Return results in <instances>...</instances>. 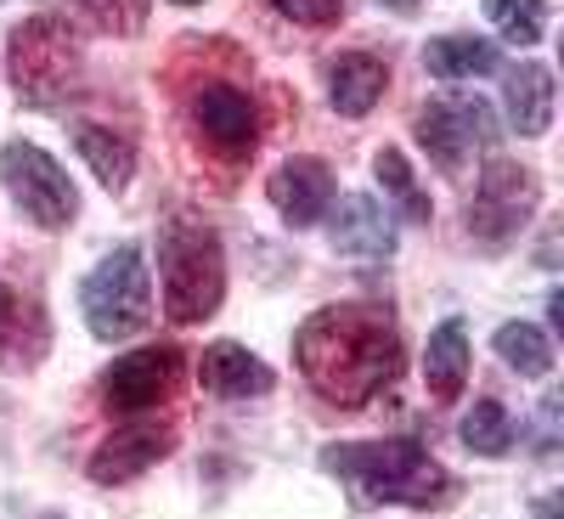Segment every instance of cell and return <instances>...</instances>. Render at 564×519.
Here are the masks:
<instances>
[{"label": "cell", "instance_id": "3", "mask_svg": "<svg viewBox=\"0 0 564 519\" xmlns=\"http://www.w3.org/2000/svg\"><path fill=\"white\" fill-rule=\"evenodd\" d=\"M159 277H164V316L175 327L215 316L226 300V255H220L215 226L175 220L159 244Z\"/></svg>", "mask_w": 564, "mask_h": 519}, {"label": "cell", "instance_id": "12", "mask_svg": "<svg viewBox=\"0 0 564 519\" xmlns=\"http://www.w3.org/2000/svg\"><path fill=\"white\" fill-rule=\"evenodd\" d=\"M193 125L226 159L254 153V141H260V113H254V102L243 97L238 85H204L193 97Z\"/></svg>", "mask_w": 564, "mask_h": 519}, {"label": "cell", "instance_id": "11", "mask_svg": "<svg viewBox=\"0 0 564 519\" xmlns=\"http://www.w3.org/2000/svg\"><path fill=\"white\" fill-rule=\"evenodd\" d=\"M327 244H334L345 260H390L395 255V226H390V209L367 193H350L339 204H327Z\"/></svg>", "mask_w": 564, "mask_h": 519}, {"label": "cell", "instance_id": "4", "mask_svg": "<svg viewBox=\"0 0 564 519\" xmlns=\"http://www.w3.org/2000/svg\"><path fill=\"white\" fill-rule=\"evenodd\" d=\"M85 52H79V34L57 18V12H40L23 29H12L7 40V74L12 90L34 108H57L68 90L79 85Z\"/></svg>", "mask_w": 564, "mask_h": 519}, {"label": "cell", "instance_id": "8", "mask_svg": "<svg viewBox=\"0 0 564 519\" xmlns=\"http://www.w3.org/2000/svg\"><path fill=\"white\" fill-rule=\"evenodd\" d=\"M491 141H497V125L480 97H446L417 113V148L446 175H457L468 164V148H491Z\"/></svg>", "mask_w": 564, "mask_h": 519}, {"label": "cell", "instance_id": "1", "mask_svg": "<svg viewBox=\"0 0 564 519\" xmlns=\"http://www.w3.org/2000/svg\"><path fill=\"white\" fill-rule=\"evenodd\" d=\"M294 361L305 372V385L334 401V407H361L384 385H395L401 372V334L395 316L384 305H322L316 316H305V327L294 334Z\"/></svg>", "mask_w": 564, "mask_h": 519}, {"label": "cell", "instance_id": "17", "mask_svg": "<svg viewBox=\"0 0 564 519\" xmlns=\"http://www.w3.org/2000/svg\"><path fill=\"white\" fill-rule=\"evenodd\" d=\"M502 102H508V119H513L520 136H547V125H553V74L542 63L513 68L508 85H502Z\"/></svg>", "mask_w": 564, "mask_h": 519}, {"label": "cell", "instance_id": "5", "mask_svg": "<svg viewBox=\"0 0 564 519\" xmlns=\"http://www.w3.org/2000/svg\"><path fill=\"white\" fill-rule=\"evenodd\" d=\"M79 311H85V327L102 345H119V339L141 334V327L153 322V277H148V260H141L135 244L113 249L97 271L85 277Z\"/></svg>", "mask_w": 564, "mask_h": 519}, {"label": "cell", "instance_id": "15", "mask_svg": "<svg viewBox=\"0 0 564 519\" xmlns=\"http://www.w3.org/2000/svg\"><path fill=\"white\" fill-rule=\"evenodd\" d=\"M384 85H390V68H384L379 57L345 52V57L334 63V74H327V97H334V108H339L345 119H361V113L379 108Z\"/></svg>", "mask_w": 564, "mask_h": 519}, {"label": "cell", "instance_id": "14", "mask_svg": "<svg viewBox=\"0 0 564 519\" xmlns=\"http://www.w3.org/2000/svg\"><path fill=\"white\" fill-rule=\"evenodd\" d=\"M198 379L209 396L220 401H249V396H265L271 390V367L260 356H249L243 345H231V339H215L198 361Z\"/></svg>", "mask_w": 564, "mask_h": 519}, {"label": "cell", "instance_id": "27", "mask_svg": "<svg viewBox=\"0 0 564 519\" xmlns=\"http://www.w3.org/2000/svg\"><path fill=\"white\" fill-rule=\"evenodd\" d=\"M558 513H564L558 497H542V502H536V519H558Z\"/></svg>", "mask_w": 564, "mask_h": 519}, {"label": "cell", "instance_id": "28", "mask_svg": "<svg viewBox=\"0 0 564 519\" xmlns=\"http://www.w3.org/2000/svg\"><path fill=\"white\" fill-rule=\"evenodd\" d=\"M384 7H390V12H406V18H412V12H417V0H384Z\"/></svg>", "mask_w": 564, "mask_h": 519}, {"label": "cell", "instance_id": "13", "mask_svg": "<svg viewBox=\"0 0 564 519\" xmlns=\"http://www.w3.org/2000/svg\"><path fill=\"white\" fill-rule=\"evenodd\" d=\"M265 198L289 226H316L327 204H334V170L322 159H282L265 181Z\"/></svg>", "mask_w": 564, "mask_h": 519}, {"label": "cell", "instance_id": "30", "mask_svg": "<svg viewBox=\"0 0 564 519\" xmlns=\"http://www.w3.org/2000/svg\"><path fill=\"white\" fill-rule=\"evenodd\" d=\"M40 519H63V513H40Z\"/></svg>", "mask_w": 564, "mask_h": 519}, {"label": "cell", "instance_id": "25", "mask_svg": "<svg viewBox=\"0 0 564 519\" xmlns=\"http://www.w3.org/2000/svg\"><path fill=\"white\" fill-rule=\"evenodd\" d=\"M271 7L289 23H305V29H327V23L345 18V0H271Z\"/></svg>", "mask_w": 564, "mask_h": 519}, {"label": "cell", "instance_id": "7", "mask_svg": "<svg viewBox=\"0 0 564 519\" xmlns=\"http://www.w3.org/2000/svg\"><path fill=\"white\" fill-rule=\"evenodd\" d=\"M536 175L525 164H508V159H491L480 170V186H475V204H468V238L486 244V249H502L508 238H520V226L536 215Z\"/></svg>", "mask_w": 564, "mask_h": 519}, {"label": "cell", "instance_id": "29", "mask_svg": "<svg viewBox=\"0 0 564 519\" xmlns=\"http://www.w3.org/2000/svg\"><path fill=\"white\" fill-rule=\"evenodd\" d=\"M175 7H204V0H175Z\"/></svg>", "mask_w": 564, "mask_h": 519}, {"label": "cell", "instance_id": "16", "mask_svg": "<svg viewBox=\"0 0 564 519\" xmlns=\"http://www.w3.org/2000/svg\"><path fill=\"white\" fill-rule=\"evenodd\" d=\"M423 379H430L435 401H457L468 385V327L452 316L430 334V350H423Z\"/></svg>", "mask_w": 564, "mask_h": 519}, {"label": "cell", "instance_id": "9", "mask_svg": "<svg viewBox=\"0 0 564 519\" xmlns=\"http://www.w3.org/2000/svg\"><path fill=\"white\" fill-rule=\"evenodd\" d=\"M181 385V350L175 345H148V350H130L108 367V407L113 412H148L159 401H170Z\"/></svg>", "mask_w": 564, "mask_h": 519}, {"label": "cell", "instance_id": "2", "mask_svg": "<svg viewBox=\"0 0 564 519\" xmlns=\"http://www.w3.org/2000/svg\"><path fill=\"white\" fill-rule=\"evenodd\" d=\"M322 468L339 475L361 502H401V508H446L457 502V475L441 468L417 441H361V446H327Z\"/></svg>", "mask_w": 564, "mask_h": 519}, {"label": "cell", "instance_id": "26", "mask_svg": "<svg viewBox=\"0 0 564 519\" xmlns=\"http://www.w3.org/2000/svg\"><path fill=\"white\" fill-rule=\"evenodd\" d=\"M12 322H18V294L7 289V282H0V339L12 334Z\"/></svg>", "mask_w": 564, "mask_h": 519}, {"label": "cell", "instance_id": "20", "mask_svg": "<svg viewBox=\"0 0 564 519\" xmlns=\"http://www.w3.org/2000/svg\"><path fill=\"white\" fill-rule=\"evenodd\" d=\"M491 350L520 372V379H547V372H553V345H547L542 327H531V322H502Z\"/></svg>", "mask_w": 564, "mask_h": 519}, {"label": "cell", "instance_id": "10", "mask_svg": "<svg viewBox=\"0 0 564 519\" xmlns=\"http://www.w3.org/2000/svg\"><path fill=\"white\" fill-rule=\"evenodd\" d=\"M170 446H175L170 423H159V418L124 423V430H113L97 452H90L85 468H90V480H97V486H124V480H135V475H148L159 457H170Z\"/></svg>", "mask_w": 564, "mask_h": 519}, {"label": "cell", "instance_id": "21", "mask_svg": "<svg viewBox=\"0 0 564 519\" xmlns=\"http://www.w3.org/2000/svg\"><path fill=\"white\" fill-rule=\"evenodd\" d=\"M463 446L480 457H508L513 446V418L502 412V401H475V412L463 418Z\"/></svg>", "mask_w": 564, "mask_h": 519}, {"label": "cell", "instance_id": "23", "mask_svg": "<svg viewBox=\"0 0 564 519\" xmlns=\"http://www.w3.org/2000/svg\"><path fill=\"white\" fill-rule=\"evenodd\" d=\"M85 18L108 29V34H141L148 29V12H153V0H79Z\"/></svg>", "mask_w": 564, "mask_h": 519}, {"label": "cell", "instance_id": "22", "mask_svg": "<svg viewBox=\"0 0 564 519\" xmlns=\"http://www.w3.org/2000/svg\"><path fill=\"white\" fill-rule=\"evenodd\" d=\"M486 18L513 45H536L547 34V7L542 0H486Z\"/></svg>", "mask_w": 564, "mask_h": 519}, {"label": "cell", "instance_id": "24", "mask_svg": "<svg viewBox=\"0 0 564 519\" xmlns=\"http://www.w3.org/2000/svg\"><path fill=\"white\" fill-rule=\"evenodd\" d=\"M372 170H379V181H384L390 193L412 209V220H430V198L417 193V181H412V170H406V159H401L395 148H384L379 159H372Z\"/></svg>", "mask_w": 564, "mask_h": 519}, {"label": "cell", "instance_id": "18", "mask_svg": "<svg viewBox=\"0 0 564 519\" xmlns=\"http://www.w3.org/2000/svg\"><path fill=\"white\" fill-rule=\"evenodd\" d=\"M74 148H79V159L90 170H97V181L108 186V193H124L130 186V170H135L130 136H119L113 125H74Z\"/></svg>", "mask_w": 564, "mask_h": 519}, {"label": "cell", "instance_id": "19", "mask_svg": "<svg viewBox=\"0 0 564 519\" xmlns=\"http://www.w3.org/2000/svg\"><path fill=\"white\" fill-rule=\"evenodd\" d=\"M423 68H430L435 79H475V74L497 68V45H486L475 34H446V40L423 45Z\"/></svg>", "mask_w": 564, "mask_h": 519}, {"label": "cell", "instance_id": "6", "mask_svg": "<svg viewBox=\"0 0 564 519\" xmlns=\"http://www.w3.org/2000/svg\"><path fill=\"white\" fill-rule=\"evenodd\" d=\"M0 181H7L12 204H18L34 226H45V231L74 226V215H79L74 181L63 175V164H57L52 153H40L34 141H7V148H0Z\"/></svg>", "mask_w": 564, "mask_h": 519}]
</instances>
